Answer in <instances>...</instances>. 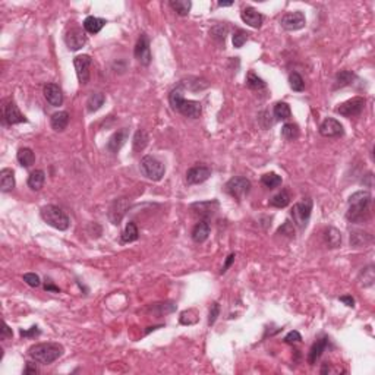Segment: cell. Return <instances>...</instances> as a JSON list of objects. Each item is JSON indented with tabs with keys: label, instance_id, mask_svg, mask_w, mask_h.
Masks as SVG:
<instances>
[{
	"label": "cell",
	"instance_id": "7c38bea8",
	"mask_svg": "<svg viewBox=\"0 0 375 375\" xmlns=\"http://www.w3.org/2000/svg\"><path fill=\"white\" fill-rule=\"evenodd\" d=\"M65 43H66V46H68L69 50L76 52V50L82 49V47L87 44V35H85V32L82 31V28L74 27V28H71V29L66 32V35H65Z\"/></svg>",
	"mask_w": 375,
	"mask_h": 375
},
{
	"label": "cell",
	"instance_id": "8fae6325",
	"mask_svg": "<svg viewBox=\"0 0 375 375\" xmlns=\"http://www.w3.org/2000/svg\"><path fill=\"white\" fill-rule=\"evenodd\" d=\"M135 59L144 65V66H148L151 63V52H150V40L147 37V34H141L138 41H137V46H135Z\"/></svg>",
	"mask_w": 375,
	"mask_h": 375
},
{
	"label": "cell",
	"instance_id": "ee69618b",
	"mask_svg": "<svg viewBox=\"0 0 375 375\" xmlns=\"http://www.w3.org/2000/svg\"><path fill=\"white\" fill-rule=\"evenodd\" d=\"M220 314V305L217 302H214L210 308V315H208V325H214V322L217 321Z\"/></svg>",
	"mask_w": 375,
	"mask_h": 375
},
{
	"label": "cell",
	"instance_id": "f1b7e54d",
	"mask_svg": "<svg viewBox=\"0 0 375 375\" xmlns=\"http://www.w3.org/2000/svg\"><path fill=\"white\" fill-rule=\"evenodd\" d=\"M104 101H106V95L103 92H92L87 100V110L89 113H94L101 109Z\"/></svg>",
	"mask_w": 375,
	"mask_h": 375
},
{
	"label": "cell",
	"instance_id": "e0dca14e",
	"mask_svg": "<svg viewBox=\"0 0 375 375\" xmlns=\"http://www.w3.org/2000/svg\"><path fill=\"white\" fill-rule=\"evenodd\" d=\"M219 208L217 201H205V202H195L191 205V211L198 216L201 220H208Z\"/></svg>",
	"mask_w": 375,
	"mask_h": 375
},
{
	"label": "cell",
	"instance_id": "30bf717a",
	"mask_svg": "<svg viewBox=\"0 0 375 375\" xmlns=\"http://www.w3.org/2000/svg\"><path fill=\"white\" fill-rule=\"evenodd\" d=\"M280 25L286 31H298L306 25V19L300 10H295V12H289L283 15L280 19Z\"/></svg>",
	"mask_w": 375,
	"mask_h": 375
},
{
	"label": "cell",
	"instance_id": "5bb4252c",
	"mask_svg": "<svg viewBox=\"0 0 375 375\" xmlns=\"http://www.w3.org/2000/svg\"><path fill=\"white\" fill-rule=\"evenodd\" d=\"M91 58L88 55H81V56H76L74 59V66H75L76 76H78V81L81 85H85L88 84L89 81V66H91Z\"/></svg>",
	"mask_w": 375,
	"mask_h": 375
},
{
	"label": "cell",
	"instance_id": "6da1fadb",
	"mask_svg": "<svg viewBox=\"0 0 375 375\" xmlns=\"http://www.w3.org/2000/svg\"><path fill=\"white\" fill-rule=\"evenodd\" d=\"M169 103L172 106V109L177 113H180L185 117H191V119H198L202 113V106L200 101L195 100H186L183 95V87L182 84L179 87H176L174 89L170 91L169 94Z\"/></svg>",
	"mask_w": 375,
	"mask_h": 375
},
{
	"label": "cell",
	"instance_id": "7a4b0ae2",
	"mask_svg": "<svg viewBox=\"0 0 375 375\" xmlns=\"http://www.w3.org/2000/svg\"><path fill=\"white\" fill-rule=\"evenodd\" d=\"M371 194L368 191H358L349 197V208L346 219L350 223H364L370 216Z\"/></svg>",
	"mask_w": 375,
	"mask_h": 375
},
{
	"label": "cell",
	"instance_id": "bcb514c9",
	"mask_svg": "<svg viewBox=\"0 0 375 375\" xmlns=\"http://www.w3.org/2000/svg\"><path fill=\"white\" fill-rule=\"evenodd\" d=\"M300 340H302V336H300L298 331H290V333L285 337V343H288V345L299 343Z\"/></svg>",
	"mask_w": 375,
	"mask_h": 375
},
{
	"label": "cell",
	"instance_id": "e575fe53",
	"mask_svg": "<svg viewBox=\"0 0 375 375\" xmlns=\"http://www.w3.org/2000/svg\"><path fill=\"white\" fill-rule=\"evenodd\" d=\"M292 116V110L290 106L285 101H280L274 106V117L277 120H288Z\"/></svg>",
	"mask_w": 375,
	"mask_h": 375
},
{
	"label": "cell",
	"instance_id": "74e56055",
	"mask_svg": "<svg viewBox=\"0 0 375 375\" xmlns=\"http://www.w3.org/2000/svg\"><path fill=\"white\" fill-rule=\"evenodd\" d=\"M290 204V195L288 191H282L270 200V205L276 208H285Z\"/></svg>",
	"mask_w": 375,
	"mask_h": 375
},
{
	"label": "cell",
	"instance_id": "3957f363",
	"mask_svg": "<svg viewBox=\"0 0 375 375\" xmlns=\"http://www.w3.org/2000/svg\"><path fill=\"white\" fill-rule=\"evenodd\" d=\"M28 355L32 361H35L38 364L50 365L63 355V346L59 343H53V342L37 343L28 349Z\"/></svg>",
	"mask_w": 375,
	"mask_h": 375
},
{
	"label": "cell",
	"instance_id": "d6a6232c",
	"mask_svg": "<svg viewBox=\"0 0 375 375\" xmlns=\"http://www.w3.org/2000/svg\"><path fill=\"white\" fill-rule=\"evenodd\" d=\"M169 4L179 16H188L192 7V3L189 0H172Z\"/></svg>",
	"mask_w": 375,
	"mask_h": 375
},
{
	"label": "cell",
	"instance_id": "ab89813d",
	"mask_svg": "<svg viewBox=\"0 0 375 375\" xmlns=\"http://www.w3.org/2000/svg\"><path fill=\"white\" fill-rule=\"evenodd\" d=\"M359 277H361V280H362L364 288H370V286H373L375 280L374 267H373V265H368L367 268H364V270L361 271V276H359Z\"/></svg>",
	"mask_w": 375,
	"mask_h": 375
},
{
	"label": "cell",
	"instance_id": "83f0119b",
	"mask_svg": "<svg viewBox=\"0 0 375 375\" xmlns=\"http://www.w3.org/2000/svg\"><path fill=\"white\" fill-rule=\"evenodd\" d=\"M356 79V75L352 71H340L336 75V81H334V87L333 89H339V88H345L347 85H352L353 81Z\"/></svg>",
	"mask_w": 375,
	"mask_h": 375
},
{
	"label": "cell",
	"instance_id": "11a10c76",
	"mask_svg": "<svg viewBox=\"0 0 375 375\" xmlns=\"http://www.w3.org/2000/svg\"><path fill=\"white\" fill-rule=\"evenodd\" d=\"M233 1H219V6L220 7H226V6H231Z\"/></svg>",
	"mask_w": 375,
	"mask_h": 375
},
{
	"label": "cell",
	"instance_id": "2e32d148",
	"mask_svg": "<svg viewBox=\"0 0 375 375\" xmlns=\"http://www.w3.org/2000/svg\"><path fill=\"white\" fill-rule=\"evenodd\" d=\"M211 169L207 166H194L186 172V182L188 185H200L210 179Z\"/></svg>",
	"mask_w": 375,
	"mask_h": 375
},
{
	"label": "cell",
	"instance_id": "8d00e7d4",
	"mask_svg": "<svg viewBox=\"0 0 375 375\" xmlns=\"http://www.w3.org/2000/svg\"><path fill=\"white\" fill-rule=\"evenodd\" d=\"M282 176H279L277 173H273V172H270V173H265V174H262V177H261V183L265 186V188H268V189H274V188H279L280 185H282Z\"/></svg>",
	"mask_w": 375,
	"mask_h": 375
},
{
	"label": "cell",
	"instance_id": "7402d4cb",
	"mask_svg": "<svg viewBox=\"0 0 375 375\" xmlns=\"http://www.w3.org/2000/svg\"><path fill=\"white\" fill-rule=\"evenodd\" d=\"M327 345H328V339H327V337L318 339V340L312 345V347H311V350H309V356H308L309 365H315V364H317V361L322 356V353H324Z\"/></svg>",
	"mask_w": 375,
	"mask_h": 375
},
{
	"label": "cell",
	"instance_id": "c3c4849f",
	"mask_svg": "<svg viewBox=\"0 0 375 375\" xmlns=\"http://www.w3.org/2000/svg\"><path fill=\"white\" fill-rule=\"evenodd\" d=\"M13 333H12V328H9V325L6 322H3V328H1V336L0 339L1 340H7V339H12Z\"/></svg>",
	"mask_w": 375,
	"mask_h": 375
},
{
	"label": "cell",
	"instance_id": "ffe728a7",
	"mask_svg": "<svg viewBox=\"0 0 375 375\" xmlns=\"http://www.w3.org/2000/svg\"><path fill=\"white\" fill-rule=\"evenodd\" d=\"M128 137H129V129H128V128L119 129L117 132H115V134L110 137V140H109V143H107V150L110 151V152H113V154L117 152V151L125 145V143L128 141Z\"/></svg>",
	"mask_w": 375,
	"mask_h": 375
},
{
	"label": "cell",
	"instance_id": "816d5d0a",
	"mask_svg": "<svg viewBox=\"0 0 375 375\" xmlns=\"http://www.w3.org/2000/svg\"><path fill=\"white\" fill-rule=\"evenodd\" d=\"M37 373H38L37 367L32 365L31 362H28V364H27V368L24 370V374H37Z\"/></svg>",
	"mask_w": 375,
	"mask_h": 375
},
{
	"label": "cell",
	"instance_id": "1f68e13d",
	"mask_svg": "<svg viewBox=\"0 0 375 375\" xmlns=\"http://www.w3.org/2000/svg\"><path fill=\"white\" fill-rule=\"evenodd\" d=\"M148 141H150V137L148 134L144 131V129H138L134 135V151L135 152H140V151L145 150V147L148 145Z\"/></svg>",
	"mask_w": 375,
	"mask_h": 375
},
{
	"label": "cell",
	"instance_id": "b9f144b4",
	"mask_svg": "<svg viewBox=\"0 0 375 375\" xmlns=\"http://www.w3.org/2000/svg\"><path fill=\"white\" fill-rule=\"evenodd\" d=\"M246 41H248V34L242 29H236L233 34V46L236 49H240V47H243V44Z\"/></svg>",
	"mask_w": 375,
	"mask_h": 375
},
{
	"label": "cell",
	"instance_id": "681fc988",
	"mask_svg": "<svg viewBox=\"0 0 375 375\" xmlns=\"http://www.w3.org/2000/svg\"><path fill=\"white\" fill-rule=\"evenodd\" d=\"M40 330H38V327L37 325H34V327H31V330L29 331H24V330H21V336L22 337H34V336H40Z\"/></svg>",
	"mask_w": 375,
	"mask_h": 375
},
{
	"label": "cell",
	"instance_id": "ac0fdd59",
	"mask_svg": "<svg viewBox=\"0 0 375 375\" xmlns=\"http://www.w3.org/2000/svg\"><path fill=\"white\" fill-rule=\"evenodd\" d=\"M43 94L47 100V103L53 107H59L63 103V94L59 85L56 84H46L43 88Z\"/></svg>",
	"mask_w": 375,
	"mask_h": 375
},
{
	"label": "cell",
	"instance_id": "8992f818",
	"mask_svg": "<svg viewBox=\"0 0 375 375\" xmlns=\"http://www.w3.org/2000/svg\"><path fill=\"white\" fill-rule=\"evenodd\" d=\"M225 191L234 200L242 201L251 191V180L243 176H234L226 183Z\"/></svg>",
	"mask_w": 375,
	"mask_h": 375
},
{
	"label": "cell",
	"instance_id": "f907efd6",
	"mask_svg": "<svg viewBox=\"0 0 375 375\" xmlns=\"http://www.w3.org/2000/svg\"><path fill=\"white\" fill-rule=\"evenodd\" d=\"M234 258H236V255L234 254H230L229 257H227V260H226L225 265H223V268H222V271H220V274H225L226 271L229 270V267L231 265V262L234 261Z\"/></svg>",
	"mask_w": 375,
	"mask_h": 375
},
{
	"label": "cell",
	"instance_id": "44dd1931",
	"mask_svg": "<svg viewBox=\"0 0 375 375\" xmlns=\"http://www.w3.org/2000/svg\"><path fill=\"white\" fill-rule=\"evenodd\" d=\"M210 230H211V226H210V222H208V220H200L197 225L194 226L192 233H191V237H192L194 242L202 243V242H205V240L208 239Z\"/></svg>",
	"mask_w": 375,
	"mask_h": 375
},
{
	"label": "cell",
	"instance_id": "836d02e7",
	"mask_svg": "<svg viewBox=\"0 0 375 375\" xmlns=\"http://www.w3.org/2000/svg\"><path fill=\"white\" fill-rule=\"evenodd\" d=\"M140 237V231H138V227L134 222H129L125 230L122 231V242L125 243H129V242H135L137 239Z\"/></svg>",
	"mask_w": 375,
	"mask_h": 375
},
{
	"label": "cell",
	"instance_id": "d4e9b609",
	"mask_svg": "<svg viewBox=\"0 0 375 375\" xmlns=\"http://www.w3.org/2000/svg\"><path fill=\"white\" fill-rule=\"evenodd\" d=\"M106 24H107V22H106V19H103V18L88 16V18H85V21H84V29H85L88 34H98V32L104 28Z\"/></svg>",
	"mask_w": 375,
	"mask_h": 375
},
{
	"label": "cell",
	"instance_id": "d590c367",
	"mask_svg": "<svg viewBox=\"0 0 375 375\" xmlns=\"http://www.w3.org/2000/svg\"><path fill=\"white\" fill-rule=\"evenodd\" d=\"M299 137V126L295 123H286L282 128V138L285 141H295Z\"/></svg>",
	"mask_w": 375,
	"mask_h": 375
},
{
	"label": "cell",
	"instance_id": "db71d44e",
	"mask_svg": "<svg viewBox=\"0 0 375 375\" xmlns=\"http://www.w3.org/2000/svg\"><path fill=\"white\" fill-rule=\"evenodd\" d=\"M44 289H46L47 292H56V293H59V292H60V289H59V288H56V286H55V285H52V283H49V285L46 283Z\"/></svg>",
	"mask_w": 375,
	"mask_h": 375
},
{
	"label": "cell",
	"instance_id": "cb8c5ba5",
	"mask_svg": "<svg viewBox=\"0 0 375 375\" xmlns=\"http://www.w3.org/2000/svg\"><path fill=\"white\" fill-rule=\"evenodd\" d=\"M15 188V173L12 169H1L0 172V189L1 192H10Z\"/></svg>",
	"mask_w": 375,
	"mask_h": 375
},
{
	"label": "cell",
	"instance_id": "d6986e66",
	"mask_svg": "<svg viewBox=\"0 0 375 375\" xmlns=\"http://www.w3.org/2000/svg\"><path fill=\"white\" fill-rule=\"evenodd\" d=\"M240 18L246 25H249L252 28H260L262 25V19H264L262 15L255 7H251V6H246L242 9Z\"/></svg>",
	"mask_w": 375,
	"mask_h": 375
},
{
	"label": "cell",
	"instance_id": "60d3db41",
	"mask_svg": "<svg viewBox=\"0 0 375 375\" xmlns=\"http://www.w3.org/2000/svg\"><path fill=\"white\" fill-rule=\"evenodd\" d=\"M289 85L293 91L296 92H300L305 89V82H303V78L298 74V72H293L289 75Z\"/></svg>",
	"mask_w": 375,
	"mask_h": 375
},
{
	"label": "cell",
	"instance_id": "9c48e42d",
	"mask_svg": "<svg viewBox=\"0 0 375 375\" xmlns=\"http://www.w3.org/2000/svg\"><path fill=\"white\" fill-rule=\"evenodd\" d=\"M365 104H367V100L364 97H353V98L339 104L336 112L339 115L345 116V117H355V116H359L364 112Z\"/></svg>",
	"mask_w": 375,
	"mask_h": 375
},
{
	"label": "cell",
	"instance_id": "4dcf8cb0",
	"mask_svg": "<svg viewBox=\"0 0 375 375\" xmlns=\"http://www.w3.org/2000/svg\"><path fill=\"white\" fill-rule=\"evenodd\" d=\"M16 160L22 167H31L35 163V154L31 148H21L16 154Z\"/></svg>",
	"mask_w": 375,
	"mask_h": 375
},
{
	"label": "cell",
	"instance_id": "7dc6e473",
	"mask_svg": "<svg viewBox=\"0 0 375 375\" xmlns=\"http://www.w3.org/2000/svg\"><path fill=\"white\" fill-rule=\"evenodd\" d=\"M279 233L288 234V236H295V230H293V227H292V223H290V222H286L285 225L279 229Z\"/></svg>",
	"mask_w": 375,
	"mask_h": 375
},
{
	"label": "cell",
	"instance_id": "ba28073f",
	"mask_svg": "<svg viewBox=\"0 0 375 375\" xmlns=\"http://www.w3.org/2000/svg\"><path fill=\"white\" fill-rule=\"evenodd\" d=\"M129 207H131V201H129L126 197L116 198V200L112 202V205H110V208H109V213H107L110 223L115 226L120 225V222H122L123 217L126 216Z\"/></svg>",
	"mask_w": 375,
	"mask_h": 375
},
{
	"label": "cell",
	"instance_id": "603a6c76",
	"mask_svg": "<svg viewBox=\"0 0 375 375\" xmlns=\"http://www.w3.org/2000/svg\"><path fill=\"white\" fill-rule=\"evenodd\" d=\"M68 123H69V113L65 110L56 112L50 117V125H52L53 131H56V132H63L66 129Z\"/></svg>",
	"mask_w": 375,
	"mask_h": 375
},
{
	"label": "cell",
	"instance_id": "f35d334b",
	"mask_svg": "<svg viewBox=\"0 0 375 375\" xmlns=\"http://www.w3.org/2000/svg\"><path fill=\"white\" fill-rule=\"evenodd\" d=\"M246 85L251 88V89H264L265 88V82L257 75L255 72H248V76H246Z\"/></svg>",
	"mask_w": 375,
	"mask_h": 375
},
{
	"label": "cell",
	"instance_id": "5b68a950",
	"mask_svg": "<svg viewBox=\"0 0 375 375\" xmlns=\"http://www.w3.org/2000/svg\"><path fill=\"white\" fill-rule=\"evenodd\" d=\"M140 167H141V173L152 182H160L166 173L164 164L152 155H144L141 158Z\"/></svg>",
	"mask_w": 375,
	"mask_h": 375
},
{
	"label": "cell",
	"instance_id": "277c9868",
	"mask_svg": "<svg viewBox=\"0 0 375 375\" xmlns=\"http://www.w3.org/2000/svg\"><path fill=\"white\" fill-rule=\"evenodd\" d=\"M41 219L47 225L58 229V230H66L71 225L68 214L62 208H59L58 205H53V204L44 205L41 208Z\"/></svg>",
	"mask_w": 375,
	"mask_h": 375
},
{
	"label": "cell",
	"instance_id": "9a60e30c",
	"mask_svg": "<svg viewBox=\"0 0 375 375\" xmlns=\"http://www.w3.org/2000/svg\"><path fill=\"white\" fill-rule=\"evenodd\" d=\"M3 119L7 125H16L27 122V117L19 112L16 103L13 100H9L3 107Z\"/></svg>",
	"mask_w": 375,
	"mask_h": 375
},
{
	"label": "cell",
	"instance_id": "4fadbf2b",
	"mask_svg": "<svg viewBox=\"0 0 375 375\" xmlns=\"http://www.w3.org/2000/svg\"><path fill=\"white\" fill-rule=\"evenodd\" d=\"M319 135L324 138H339L343 135V125L333 119V117H327L321 125H319Z\"/></svg>",
	"mask_w": 375,
	"mask_h": 375
},
{
	"label": "cell",
	"instance_id": "7bdbcfd3",
	"mask_svg": "<svg viewBox=\"0 0 375 375\" xmlns=\"http://www.w3.org/2000/svg\"><path fill=\"white\" fill-rule=\"evenodd\" d=\"M24 282H25L28 286H31V288H38V286L41 285V280H40V277H38L35 273H27V274H24Z\"/></svg>",
	"mask_w": 375,
	"mask_h": 375
},
{
	"label": "cell",
	"instance_id": "f5cc1de1",
	"mask_svg": "<svg viewBox=\"0 0 375 375\" xmlns=\"http://www.w3.org/2000/svg\"><path fill=\"white\" fill-rule=\"evenodd\" d=\"M340 300L343 302V303H346L347 306H355V299L352 298V296H340Z\"/></svg>",
	"mask_w": 375,
	"mask_h": 375
},
{
	"label": "cell",
	"instance_id": "4316f807",
	"mask_svg": "<svg viewBox=\"0 0 375 375\" xmlns=\"http://www.w3.org/2000/svg\"><path fill=\"white\" fill-rule=\"evenodd\" d=\"M324 240L328 248H331V249L339 248L342 245V233L334 227H328L324 233Z\"/></svg>",
	"mask_w": 375,
	"mask_h": 375
},
{
	"label": "cell",
	"instance_id": "f6af8a7d",
	"mask_svg": "<svg viewBox=\"0 0 375 375\" xmlns=\"http://www.w3.org/2000/svg\"><path fill=\"white\" fill-rule=\"evenodd\" d=\"M226 34H227V27H226V25H217V27H214V28L211 29V35H213L214 38H219V40L223 41V43H225Z\"/></svg>",
	"mask_w": 375,
	"mask_h": 375
},
{
	"label": "cell",
	"instance_id": "f546056e",
	"mask_svg": "<svg viewBox=\"0 0 375 375\" xmlns=\"http://www.w3.org/2000/svg\"><path fill=\"white\" fill-rule=\"evenodd\" d=\"M46 182V173L43 170H34L28 177V188L32 191H40Z\"/></svg>",
	"mask_w": 375,
	"mask_h": 375
},
{
	"label": "cell",
	"instance_id": "484cf974",
	"mask_svg": "<svg viewBox=\"0 0 375 375\" xmlns=\"http://www.w3.org/2000/svg\"><path fill=\"white\" fill-rule=\"evenodd\" d=\"M373 242V236L367 231L362 230H355L350 234V245L355 248H361V246H367Z\"/></svg>",
	"mask_w": 375,
	"mask_h": 375
},
{
	"label": "cell",
	"instance_id": "52a82bcc",
	"mask_svg": "<svg viewBox=\"0 0 375 375\" xmlns=\"http://www.w3.org/2000/svg\"><path fill=\"white\" fill-rule=\"evenodd\" d=\"M311 211H312V200L311 198H303L302 201L296 202L290 213L293 223H296L300 229L306 227L309 217H311Z\"/></svg>",
	"mask_w": 375,
	"mask_h": 375
}]
</instances>
